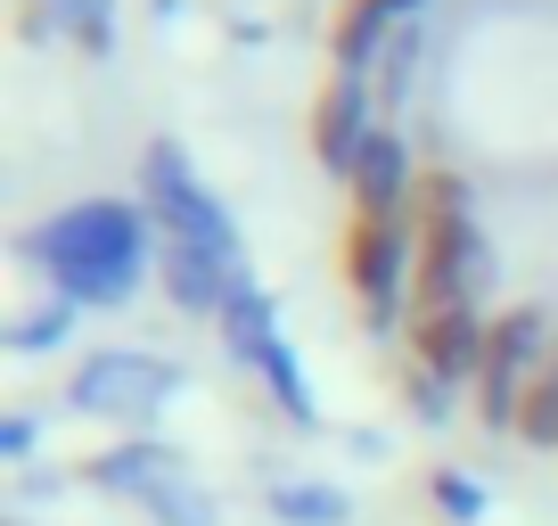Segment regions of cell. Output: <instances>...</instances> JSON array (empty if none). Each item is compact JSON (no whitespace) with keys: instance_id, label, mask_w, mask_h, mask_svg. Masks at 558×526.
<instances>
[{"instance_id":"cell-1","label":"cell","mask_w":558,"mask_h":526,"mask_svg":"<svg viewBox=\"0 0 558 526\" xmlns=\"http://www.w3.org/2000/svg\"><path fill=\"white\" fill-rule=\"evenodd\" d=\"M17 255L41 272V288H58L66 304L83 313H123L140 288L157 280V255H165V230L148 214V198H74V206L41 214L34 230L17 239Z\"/></svg>"},{"instance_id":"cell-2","label":"cell","mask_w":558,"mask_h":526,"mask_svg":"<svg viewBox=\"0 0 558 526\" xmlns=\"http://www.w3.org/2000/svg\"><path fill=\"white\" fill-rule=\"evenodd\" d=\"M493 288V239L476 190L452 165H427L418 181V304H476Z\"/></svg>"},{"instance_id":"cell-3","label":"cell","mask_w":558,"mask_h":526,"mask_svg":"<svg viewBox=\"0 0 558 526\" xmlns=\"http://www.w3.org/2000/svg\"><path fill=\"white\" fill-rule=\"evenodd\" d=\"M181 386H190V370H181L173 354H157V346H99V354L74 362L66 411L107 420V428H123V437H148V420H157L165 404H181Z\"/></svg>"},{"instance_id":"cell-4","label":"cell","mask_w":558,"mask_h":526,"mask_svg":"<svg viewBox=\"0 0 558 526\" xmlns=\"http://www.w3.org/2000/svg\"><path fill=\"white\" fill-rule=\"evenodd\" d=\"M83 486L116 493V502H132V510H148L157 526H214V518H222L214 493L197 486V469L165 437H116V444H99V453L83 461Z\"/></svg>"},{"instance_id":"cell-5","label":"cell","mask_w":558,"mask_h":526,"mask_svg":"<svg viewBox=\"0 0 558 526\" xmlns=\"http://www.w3.org/2000/svg\"><path fill=\"white\" fill-rule=\"evenodd\" d=\"M345 288L369 337L411 330L418 313V214L411 223H345Z\"/></svg>"},{"instance_id":"cell-6","label":"cell","mask_w":558,"mask_h":526,"mask_svg":"<svg viewBox=\"0 0 558 526\" xmlns=\"http://www.w3.org/2000/svg\"><path fill=\"white\" fill-rule=\"evenodd\" d=\"M140 198H148V214H157L165 239L214 247V255L246 263V239H239V223H230L222 190L190 165V148H181V141H148V157H140Z\"/></svg>"},{"instance_id":"cell-7","label":"cell","mask_w":558,"mask_h":526,"mask_svg":"<svg viewBox=\"0 0 558 526\" xmlns=\"http://www.w3.org/2000/svg\"><path fill=\"white\" fill-rule=\"evenodd\" d=\"M550 354H558L550 313H542V304H501V313H493L485 370H476V386H469L476 428H493V437H518V404H525V386H534V370L550 362Z\"/></svg>"},{"instance_id":"cell-8","label":"cell","mask_w":558,"mask_h":526,"mask_svg":"<svg viewBox=\"0 0 558 526\" xmlns=\"http://www.w3.org/2000/svg\"><path fill=\"white\" fill-rule=\"evenodd\" d=\"M378 91H369V74L353 67H329V83L313 91V123H304V141H313V165L329 181H353V165H362V141L378 132Z\"/></svg>"},{"instance_id":"cell-9","label":"cell","mask_w":558,"mask_h":526,"mask_svg":"<svg viewBox=\"0 0 558 526\" xmlns=\"http://www.w3.org/2000/svg\"><path fill=\"white\" fill-rule=\"evenodd\" d=\"M485 346H493L485 304H418L411 330H402V354H411L418 370H436L444 386H460V395H469L476 370H485Z\"/></svg>"},{"instance_id":"cell-10","label":"cell","mask_w":558,"mask_h":526,"mask_svg":"<svg viewBox=\"0 0 558 526\" xmlns=\"http://www.w3.org/2000/svg\"><path fill=\"white\" fill-rule=\"evenodd\" d=\"M418 181H427V165L411 157V141H402L395 123H378V132L362 141L353 181H345L353 223H411V214H418Z\"/></svg>"},{"instance_id":"cell-11","label":"cell","mask_w":558,"mask_h":526,"mask_svg":"<svg viewBox=\"0 0 558 526\" xmlns=\"http://www.w3.org/2000/svg\"><path fill=\"white\" fill-rule=\"evenodd\" d=\"M246 280V263H230V255H214V247H181V239H165V255H157V288L173 297V313H206V321H222V304H230V288Z\"/></svg>"},{"instance_id":"cell-12","label":"cell","mask_w":558,"mask_h":526,"mask_svg":"<svg viewBox=\"0 0 558 526\" xmlns=\"http://www.w3.org/2000/svg\"><path fill=\"white\" fill-rule=\"evenodd\" d=\"M395 34H402V9H395V0H337V17H329V67L369 74Z\"/></svg>"},{"instance_id":"cell-13","label":"cell","mask_w":558,"mask_h":526,"mask_svg":"<svg viewBox=\"0 0 558 526\" xmlns=\"http://www.w3.org/2000/svg\"><path fill=\"white\" fill-rule=\"evenodd\" d=\"M263 379V395H271V411L288 428H320V395H313V379H304V362H296V346H288V330L279 337H263V354L246 362Z\"/></svg>"},{"instance_id":"cell-14","label":"cell","mask_w":558,"mask_h":526,"mask_svg":"<svg viewBox=\"0 0 558 526\" xmlns=\"http://www.w3.org/2000/svg\"><path fill=\"white\" fill-rule=\"evenodd\" d=\"M263 510L279 526H353V493L329 486V477H271L263 486Z\"/></svg>"},{"instance_id":"cell-15","label":"cell","mask_w":558,"mask_h":526,"mask_svg":"<svg viewBox=\"0 0 558 526\" xmlns=\"http://www.w3.org/2000/svg\"><path fill=\"white\" fill-rule=\"evenodd\" d=\"M214 330H222V354L246 370V362L263 354V337H279V297L246 272V280L230 288V304H222V321H214Z\"/></svg>"},{"instance_id":"cell-16","label":"cell","mask_w":558,"mask_h":526,"mask_svg":"<svg viewBox=\"0 0 558 526\" xmlns=\"http://www.w3.org/2000/svg\"><path fill=\"white\" fill-rule=\"evenodd\" d=\"M41 9H50V25H58L66 50L116 58V34H123V9H116V0H41Z\"/></svg>"},{"instance_id":"cell-17","label":"cell","mask_w":558,"mask_h":526,"mask_svg":"<svg viewBox=\"0 0 558 526\" xmlns=\"http://www.w3.org/2000/svg\"><path fill=\"white\" fill-rule=\"evenodd\" d=\"M74 321H83V304H66L58 288H41V297L9 321V354H58L74 337Z\"/></svg>"},{"instance_id":"cell-18","label":"cell","mask_w":558,"mask_h":526,"mask_svg":"<svg viewBox=\"0 0 558 526\" xmlns=\"http://www.w3.org/2000/svg\"><path fill=\"white\" fill-rule=\"evenodd\" d=\"M427 502H436L444 526H485L493 486H485L476 469H460V461H436V469H427Z\"/></svg>"},{"instance_id":"cell-19","label":"cell","mask_w":558,"mask_h":526,"mask_svg":"<svg viewBox=\"0 0 558 526\" xmlns=\"http://www.w3.org/2000/svg\"><path fill=\"white\" fill-rule=\"evenodd\" d=\"M518 444H525V453H558V354L534 370V386H525V404H518Z\"/></svg>"},{"instance_id":"cell-20","label":"cell","mask_w":558,"mask_h":526,"mask_svg":"<svg viewBox=\"0 0 558 526\" xmlns=\"http://www.w3.org/2000/svg\"><path fill=\"white\" fill-rule=\"evenodd\" d=\"M402 411H411L418 428H452V420H460V386H444L436 370L402 362Z\"/></svg>"},{"instance_id":"cell-21","label":"cell","mask_w":558,"mask_h":526,"mask_svg":"<svg viewBox=\"0 0 558 526\" xmlns=\"http://www.w3.org/2000/svg\"><path fill=\"white\" fill-rule=\"evenodd\" d=\"M411 67H418V25H402V34L386 41V58H378V67H369V91H378L386 123H395V107L411 99Z\"/></svg>"},{"instance_id":"cell-22","label":"cell","mask_w":558,"mask_h":526,"mask_svg":"<svg viewBox=\"0 0 558 526\" xmlns=\"http://www.w3.org/2000/svg\"><path fill=\"white\" fill-rule=\"evenodd\" d=\"M41 453V411H9V420H0V461H34Z\"/></svg>"},{"instance_id":"cell-23","label":"cell","mask_w":558,"mask_h":526,"mask_svg":"<svg viewBox=\"0 0 558 526\" xmlns=\"http://www.w3.org/2000/svg\"><path fill=\"white\" fill-rule=\"evenodd\" d=\"M395 9H402V25H418V9H427V0H395Z\"/></svg>"},{"instance_id":"cell-24","label":"cell","mask_w":558,"mask_h":526,"mask_svg":"<svg viewBox=\"0 0 558 526\" xmlns=\"http://www.w3.org/2000/svg\"><path fill=\"white\" fill-rule=\"evenodd\" d=\"M157 17H181V0H157Z\"/></svg>"},{"instance_id":"cell-25","label":"cell","mask_w":558,"mask_h":526,"mask_svg":"<svg viewBox=\"0 0 558 526\" xmlns=\"http://www.w3.org/2000/svg\"><path fill=\"white\" fill-rule=\"evenodd\" d=\"M0 526H34V518H0Z\"/></svg>"}]
</instances>
